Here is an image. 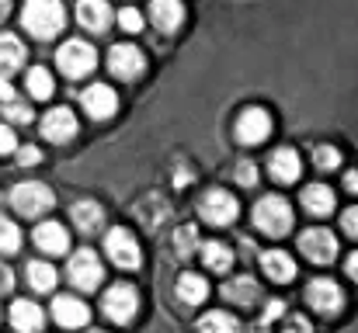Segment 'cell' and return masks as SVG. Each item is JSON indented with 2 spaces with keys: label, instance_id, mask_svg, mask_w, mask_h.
I'll use <instances>...</instances> for the list:
<instances>
[{
  "label": "cell",
  "instance_id": "1",
  "mask_svg": "<svg viewBox=\"0 0 358 333\" xmlns=\"http://www.w3.org/2000/svg\"><path fill=\"white\" fill-rule=\"evenodd\" d=\"M21 21L35 38H56L66 24V10L59 0H28L21 10Z\"/></svg>",
  "mask_w": 358,
  "mask_h": 333
},
{
  "label": "cell",
  "instance_id": "2",
  "mask_svg": "<svg viewBox=\"0 0 358 333\" xmlns=\"http://www.w3.org/2000/svg\"><path fill=\"white\" fill-rule=\"evenodd\" d=\"M10 205H14V212H21L24 219H38V216H45V212L56 205V195H52L42 181H24V184H17V188L10 191Z\"/></svg>",
  "mask_w": 358,
  "mask_h": 333
},
{
  "label": "cell",
  "instance_id": "3",
  "mask_svg": "<svg viewBox=\"0 0 358 333\" xmlns=\"http://www.w3.org/2000/svg\"><path fill=\"white\" fill-rule=\"evenodd\" d=\"M56 63H59V70H63L70 80H80V77H87V73L98 66V52H94V45H91V42L70 38V42H63V45H59Z\"/></svg>",
  "mask_w": 358,
  "mask_h": 333
},
{
  "label": "cell",
  "instance_id": "4",
  "mask_svg": "<svg viewBox=\"0 0 358 333\" xmlns=\"http://www.w3.org/2000/svg\"><path fill=\"white\" fill-rule=\"evenodd\" d=\"M254 225L261 232H268V236H285L292 229V209H289V202L278 198V195L261 198L254 205Z\"/></svg>",
  "mask_w": 358,
  "mask_h": 333
},
{
  "label": "cell",
  "instance_id": "5",
  "mask_svg": "<svg viewBox=\"0 0 358 333\" xmlns=\"http://www.w3.org/2000/svg\"><path fill=\"white\" fill-rule=\"evenodd\" d=\"M306 306H310L313 313H320V316H338L341 306H345V292H341V285L331 281V278H313V281L306 285Z\"/></svg>",
  "mask_w": 358,
  "mask_h": 333
},
{
  "label": "cell",
  "instance_id": "6",
  "mask_svg": "<svg viewBox=\"0 0 358 333\" xmlns=\"http://www.w3.org/2000/svg\"><path fill=\"white\" fill-rule=\"evenodd\" d=\"M105 250H108V257H112L119 267H125V271H136V267L143 264L139 243H136L132 229H125V225L108 229V236H105Z\"/></svg>",
  "mask_w": 358,
  "mask_h": 333
},
{
  "label": "cell",
  "instance_id": "7",
  "mask_svg": "<svg viewBox=\"0 0 358 333\" xmlns=\"http://www.w3.org/2000/svg\"><path fill=\"white\" fill-rule=\"evenodd\" d=\"M237 212H240L237 198L230 191H223V188H213V191H206L199 198V216L206 222H213V225H230L237 219Z\"/></svg>",
  "mask_w": 358,
  "mask_h": 333
},
{
  "label": "cell",
  "instance_id": "8",
  "mask_svg": "<svg viewBox=\"0 0 358 333\" xmlns=\"http://www.w3.org/2000/svg\"><path fill=\"white\" fill-rule=\"evenodd\" d=\"M299 250L313 260V264H331L338 257V236L324 225H313L299 236Z\"/></svg>",
  "mask_w": 358,
  "mask_h": 333
},
{
  "label": "cell",
  "instance_id": "9",
  "mask_svg": "<svg viewBox=\"0 0 358 333\" xmlns=\"http://www.w3.org/2000/svg\"><path fill=\"white\" fill-rule=\"evenodd\" d=\"M66 274H70V281L77 285V288H84V292H91V288H98L101 285V260H98V253L94 250H77L73 257H70V264H66Z\"/></svg>",
  "mask_w": 358,
  "mask_h": 333
},
{
  "label": "cell",
  "instance_id": "10",
  "mask_svg": "<svg viewBox=\"0 0 358 333\" xmlns=\"http://www.w3.org/2000/svg\"><path fill=\"white\" fill-rule=\"evenodd\" d=\"M136 309H139V292L132 288V285H112L108 292H105V316L108 320H115V323H129L132 316H136Z\"/></svg>",
  "mask_w": 358,
  "mask_h": 333
},
{
  "label": "cell",
  "instance_id": "11",
  "mask_svg": "<svg viewBox=\"0 0 358 333\" xmlns=\"http://www.w3.org/2000/svg\"><path fill=\"white\" fill-rule=\"evenodd\" d=\"M108 70L119 77V80H136V77H143V70H146V56L136 49V45H112V52H108Z\"/></svg>",
  "mask_w": 358,
  "mask_h": 333
},
{
  "label": "cell",
  "instance_id": "12",
  "mask_svg": "<svg viewBox=\"0 0 358 333\" xmlns=\"http://www.w3.org/2000/svg\"><path fill=\"white\" fill-rule=\"evenodd\" d=\"M268 132H271V114L264 108H243L237 118V139L240 142H247V146H257L261 139H268Z\"/></svg>",
  "mask_w": 358,
  "mask_h": 333
},
{
  "label": "cell",
  "instance_id": "13",
  "mask_svg": "<svg viewBox=\"0 0 358 333\" xmlns=\"http://www.w3.org/2000/svg\"><path fill=\"white\" fill-rule=\"evenodd\" d=\"M80 105H84V111L91 114V118H112L115 111H119V94L108 87V84H91L84 94H80Z\"/></svg>",
  "mask_w": 358,
  "mask_h": 333
},
{
  "label": "cell",
  "instance_id": "14",
  "mask_svg": "<svg viewBox=\"0 0 358 333\" xmlns=\"http://www.w3.org/2000/svg\"><path fill=\"white\" fill-rule=\"evenodd\" d=\"M52 316H56V323H59V327L77 330V327H87L91 309H87L77 295H59V299L52 302Z\"/></svg>",
  "mask_w": 358,
  "mask_h": 333
},
{
  "label": "cell",
  "instance_id": "15",
  "mask_svg": "<svg viewBox=\"0 0 358 333\" xmlns=\"http://www.w3.org/2000/svg\"><path fill=\"white\" fill-rule=\"evenodd\" d=\"M42 135L49 142H66L77 135V114L70 108H52L42 118Z\"/></svg>",
  "mask_w": 358,
  "mask_h": 333
},
{
  "label": "cell",
  "instance_id": "16",
  "mask_svg": "<svg viewBox=\"0 0 358 333\" xmlns=\"http://www.w3.org/2000/svg\"><path fill=\"white\" fill-rule=\"evenodd\" d=\"M35 246L45 250L49 257H59V253L70 250V232L59 222H38L35 225Z\"/></svg>",
  "mask_w": 358,
  "mask_h": 333
},
{
  "label": "cell",
  "instance_id": "17",
  "mask_svg": "<svg viewBox=\"0 0 358 333\" xmlns=\"http://www.w3.org/2000/svg\"><path fill=\"white\" fill-rule=\"evenodd\" d=\"M268 170H271V177H275V181H282V184L299 181V170H303L299 153H296V149H289V146L275 149V153L268 156Z\"/></svg>",
  "mask_w": 358,
  "mask_h": 333
},
{
  "label": "cell",
  "instance_id": "18",
  "mask_svg": "<svg viewBox=\"0 0 358 333\" xmlns=\"http://www.w3.org/2000/svg\"><path fill=\"white\" fill-rule=\"evenodd\" d=\"M42 323H45V316H42V309L31 299H17L10 306V327L17 333H38Z\"/></svg>",
  "mask_w": 358,
  "mask_h": 333
},
{
  "label": "cell",
  "instance_id": "19",
  "mask_svg": "<svg viewBox=\"0 0 358 333\" xmlns=\"http://www.w3.org/2000/svg\"><path fill=\"white\" fill-rule=\"evenodd\" d=\"M77 21H80L87 31H105V28L112 24V7H108V0H80Z\"/></svg>",
  "mask_w": 358,
  "mask_h": 333
},
{
  "label": "cell",
  "instance_id": "20",
  "mask_svg": "<svg viewBox=\"0 0 358 333\" xmlns=\"http://www.w3.org/2000/svg\"><path fill=\"white\" fill-rule=\"evenodd\" d=\"M334 205H338V198H334V191H331L327 184H306V191H303V209H306L310 216L324 219V216L334 212Z\"/></svg>",
  "mask_w": 358,
  "mask_h": 333
},
{
  "label": "cell",
  "instance_id": "21",
  "mask_svg": "<svg viewBox=\"0 0 358 333\" xmlns=\"http://www.w3.org/2000/svg\"><path fill=\"white\" fill-rule=\"evenodd\" d=\"M261 267H264V274H268L271 281H278V285H285V281L296 278V260H292L285 250H268V253H261Z\"/></svg>",
  "mask_w": 358,
  "mask_h": 333
},
{
  "label": "cell",
  "instance_id": "22",
  "mask_svg": "<svg viewBox=\"0 0 358 333\" xmlns=\"http://www.w3.org/2000/svg\"><path fill=\"white\" fill-rule=\"evenodd\" d=\"M223 299L234 302V306H254V302L261 299V285H257L254 278H247V274L230 278V281L223 285Z\"/></svg>",
  "mask_w": 358,
  "mask_h": 333
},
{
  "label": "cell",
  "instance_id": "23",
  "mask_svg": "<svg viewBox=\"0 0 358 333\" xmlns=\"http://www.w3.org/2000/svg\"><path fill=\"white\" fill-rule=\"evenodd\" d=\"M150 17L160 31H174L185 17V7L181 0H150Z\"/></svg>",
  "mask_w": 358,
  "mask_h": 333
},
{
  "label": "cell",
  "instance_id": "24",
  "mask_svg": "<svg viewBox=\"0 0 358 333\" xmlns=\"http://www.w3.org/2000/svg\"><path fill=\"white\" fill-rule=\"evenodd\" d=\"M174 295H178V302L181 306H199V302H206V295H209V285H206V278H199V274H181L178 278V285H174Z\"/></svg>",
  "mask_w": 358,
  "mask_h": 333
},
{
  "label": "cell",
  "instance_id": "25",
  "mask_svg": "<svg viewBox=\"0 0 358 333\" xmlns=\"http://www.w3.org/2000/svg\"><path fill=\"white\" fill-rule=\"evenodd\" d=\"M70 219L77 222V229H80V232H98V229H101V222H105V209H101L98 202H73Z\"/></svg>",
  "mask_w": 358,
  "mask_h": 333
},
{
  "label": "cell",
  "instance_id": "26",
  "mask_svg": "<svg viewBox=\"0 0 358 333\" xmlns=\"http://www.w3.org/2000/svg\"><path fill=\"white\" fill-rule=\"evenodd\" d=\"M24 56H28V52H24V45H21L17 35H0V73L21 70Z\"/></svg>",
  "mask_w": 358,
  "mask_h": 333
},
{
  "label": "cell",
  "instance_id": "27",
  "mask_svg": "<svg viewBox=\"0 0 358 333\" xmlns=\"http://www.w3.org/2000/svg\"><path fill=\"white\" fill-rule=\"evenodd\" d=\"M199 333H240V320L234 313H223V309H213L199 320Z\"/></svg>",
  "mask_w": 358,
  "mask_h": 333
},
{
  "label": "cell",
  "instance_id": "28",
  "mask_svg": "<svg viewBox=\"0 0 358 333\" xmlns=\"http://www.w3.org/2000/svg\"><path fill=\"white\" fill-rule=\"evenodd\" d=\"M202 260H206L209 271L223 274V271H230V264H234V250H230L227 243H206V246H202Z\"/></svg>",
  "mask_w": 358,
  "mask_h": 333
},
{
  "label": "cell",
  "instance_id": "29",
  "mask_svg": "<svg viewBox=\"0 0 358 333\" xmlns=\"http://www.w3.org/2000/svg\"><path fill=\"white\" fill-rule=\"evenodd\" d=\"M28 285L35 292H52L56 288V271L45 264V260H31L28 264Z\"/></svg>",
  "mask_w": 358,
  "mask_h": 333
},
{
  "label": "cell",
  "instance_id": "30",
  "mask_svg": "<svg viewBox=\"0 0 358 333\" xmlns=\"http://www.w3.org/2000/svg\"><path fill=\"white\" fill-rule=\"evenodd\" d=\"M28 91H31V98H38V101H49V98H52V91H56V84H52V73H49L45 66H35V70L28 73Z\"/></svg>",
  "mask_w": 358,
  "mask_h": 333
},
{
  "label": "cell",
  "instance_id": "31",
  "mask_svg": "<svg viewBox=\"0 0 358 333\" xmlns=\"http://www.w3.org/2000/svg\"><path fill=\"white\" fill-rule=\"evenodd\" d=\"M313 167L317 170H338L341 167V149L338 146H313Z\"/></svg>",
  "mask_w": 358,
  "mask_h": 333
},
{
  "label": "cell",
  "instance_id": "32",
  "mask_svg": "<svg viewBox=\"0 0 358 333\" xmlns=\"http://www.w3.org/2000/svg\"><path fill=\"white\" fill-rule=\"evenodd\" d=\"M136 216H139V219L146 222L150 229H157V222H160V219H167V205H164L160 198H146V202H143V205L136 209Z\"/></svg>",
  "mask_w": 358,
  "mask_h": 333
},
{
  "label": "cell",
  "instance_id": "33",
  "mask_svg": "<svg viewBox=\"0 0 358 333\" xmlns=\"http://www.w3.org/2000/svg\"><path fill=\"white\" fill-rule=\"evenodd\" d=\"M21 246V229L7 216H0V253H14Z\"/></svg>",
  "mask_w": 358,
  "mask_h": 333
},
{
  "label": "cell",
  "instance_id": "34",
  "mask_svg": "<svg viewBox=\"0 0 358 333\" xmlns=\"http://www.w3.org/2000/svg\"><path fill=\"white\" fill-rule=\"evenodd\" d=\"M174 250H178L181 257H188V253L199 250V232H195V225H181V229L174 232Z\"/></svg>",
  "mask_w": 358,
  "mask_h": 333
},
{
  "label": "cell",
  "instance_id": "35",
  "mask_svg": "<svg viewBox=\"0 0 358 333\" xmlns=\"http://www.w3.org/2000/svg\"><path fill=\"white\" fill-rule=\"evenodd\" d=\"M119 24H122V31L136 35V31H143V14H139L136 7H122L119 10Z\"/></svg>",
  "mask_w": 358,
  "mask_h": 333
},
{
  "label": "cell",
  "instance_id": "36",
  "mask_svg": "<svg viewBox=\"0 0 358 333\" xmlns=\"http://www.w3.org/2000/svg\"><path fill=\"white\" fill-rule=\"evenodd\" d=\"M237 181L243 184V188H254V184H257V170H254L250 160H240L237 163Z\"/></svg>",
  "mask_w": 358,
  "mask_h": 333
},
{
  "label": "cell",
  "instance_id": "37",
  "mask_svg": "<svg viewBox=\"0 0 358 333\" xmlns=\"http://www.w3.org/2000/svg\"><path fill=\"white\" fill-rule=\"evenodd\" d=\"M341 229H345L352 239H358V205H352V209L341 212Z\"/></svg>",
  "mask_w": 358,
  "mask_h": 333
},
{
  "label": "cell",
  "instance_id": "38",
  "mask_svg": "<svg viewBox=\"0 0 358 333\" xmlns=\"http://www.w3.org/2000/svg\"><path fill=\"white\" fill-rule=\"evenodd\" d=\"M3 114H7L10 121H21V125H24V121H31V111L24 108V105H17L14 98L7 101V108H3Z\"/></svg>",
  "mask_w": 358,
  "mask_h": 333
},
{
  "label": "cell",
  "instance_id": "39",
  "mask_svg": "<svg viewBox=\"0 0 358 333\" xmlns=\"http://www.w3.org/2000/svg\"><path fill=\"white\" fill-rule=\"evenodd\" d=\"M17 149V142H14V132L7 128V125H0V153H14Z\"/></svg>",
  "mask_w": 358,
  "mask_h": 333
},
{
  "label": "cell",
  "instance_id": "40",
  "mask_svg": "<svg viewBox=\"0 0 358 333\" xmlns=\"http://www.w3.org/2000/svg\"><path fill=\"white\" fill-rule=\"evenodd\" d=\"M10 288H14V274L7 264H0V292H10Z\"/></svg>",
  "mask_w": 358,
  "mask_h": 333
},
{
  "label": "cell",
  "instance_id": "41",
  "mask_svg": "<svg viewBox=\"0 0 358 333\" xmlns=\"http://www.w3.org/2000/svg\"><path fill=\"white\" fill-rule=\"evenodd\" d=\"M345 188H348L352 195H358V170H348V174H345Z\"/></svg>",
  "mask_w": 358,
  "mask_h": 333
},
{
  "label": "cell",
  "instance_id": "42",
  "mask_svg": "<svg viewBox=\"0 0 358 333\" xmlns=\"http://www.w3.org/2000/svg\"><path fill=\"white\" fill-rule=\"evenodd\" d=\"M345 271H348V278H355L358 281V250L348 257V264H345Z\"/></svg>",
  "mask_w": 358,
  "mask_h": 333
},
{
  "label": "cell",
  "instance_id": "43",
  "mask_svg": "<svg viewBox=\"0 0 358 333\" xmlns=\"http://www.w3.org/2000/svg\"><path fill=\"white\" fill-rule=\"evenodd\" d=\"M35 160H38V149L35 146H24L21 149V163H35Z\"/></svg>",
  "mask_w": 358,
  "mask_h": 333
},
{
  "label": "cell",
  "instance_id": "44",
  "mask_svg": "<svg viewBox=\"0 0 358 333\" xmlns=\"http://www.w3.org/2000/svg\"><path fill=\"white\" fill-rule=\"evenodd\" d=\"M10 98H14V87H10V84L0 77V101H10Z\"/></svg>",
  "mask_w": 358,
  "mask_h": 333
},
{
  "label": "cell",
  "instance_id": "45",
  "mask_svg": "<svg viewBox=\"0 0 358 333\" xmlns=\"http://www.w3.org/2000/svg\"><path fill=\"white\" fill-rule=\"evenodd\" d=\"M7 14H10V0H0V21H3Z\"/></svg>",
  "mask_w": 358,
  "mask_h": 333
},
{
  "label": "cell",
  "instance_id": "46",
  "mask_svg": "<svg viewBox=\"0 0 358 333\" xmlns=\"http://www.w3.org/2000/svg\"><path fill=\"white\" fill-rule=\"evenodd\" d=\"M94 333H105V330H94Z\"/></svg>",
  "mask_w": 358,
  "mask_h": 333
}]
</instances>
